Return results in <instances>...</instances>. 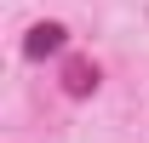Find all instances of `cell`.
I'll return each mask as SVG.
<instances>
[{
	"instance_id": "6da1fadb",
	"label": "cell",
	"mask_w": 149,
	"mask_h": 143,
	"mask_svg": "<svg viewBox=\"0 0 149 143\" xmlns=\"http://www.w3.org/2000/svg\"><path fill=\"white\" fill-rule=\"evenodd\" d=\"M57 40H63V29H52V23H46V29H35V40H29V52H52Z\"/></svg>"
}]
</instances>
